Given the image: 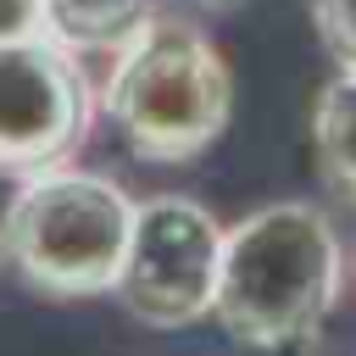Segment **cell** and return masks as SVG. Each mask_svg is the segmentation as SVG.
Wrapping results in <instances>:
<instances>
[{
  "instance_id": "obj_1",
  "label": "cell",
  "mask_w": 356,
  "mask_h": 356,
  "mask_svg": "<svg viewBox=\"0 0 356 356\" xmlns=\"http://www.w3.org/2000/svg\"><path fill=\"white\" fill-rule=\"evenodd\" d=\"M345 284V250L312 200H273L222 234L211 317L245 350H289L323 328Z\"/></svg>"
},
{
  "instance_id": "obj_7",
  "label": "cell",
  "mask_w": 356,
  "mask_h": 356,
  "mask_svg": "<svg viewBox=\"0 0 356 356\" xmlns=\"http://www.w3.org/2000/svg\"><path fill=\"white\" fill-rule=\"evenodd\" d=\"M312 145H317V167L323 184L339 189L356 206V72H339L312 111Z\"/></svg>"
},
{
  "instance_id": "obj_6",
  "label": "cell",
  "mask_w": 356,
  "mask_h": 356,
  "mask_svg": "<svg viewBox=\"0 0 356 356\" xmlns=\"http://www.w3.org/2000/svg\"><path fill=\"white\" fill-rule=\"evenodd\" d=\"M150 17L156 0H39V33L72 50L78 61L128 50Z\"/></svg>"
},
{
  "instance_id": "obj_8",
  "label": "cell",
  "mask_w": 356,
  "mask_h": 356,
  "mask_svg": "<svg viewBox=\"0 0 356 356\" xmlns=\"http://www.w3.org/2000/svg\"><path fill=\"white\" fill-rule=\"evenodd\" d=\"M306 6H312V28L323 50L334 56V67L356 72V0H306Z\"/></svg>"
},
{
  "instance_id": "obj_9",
  "label": "cell",
  "mask_w": 356,
  "mask_h": 356,
  "mask_svg": "<svg viewBox=\"0 0 356 356\" xmlns=\"http://www.w3.org/2000/svg\"><path fill=\"white\" fill-rule=\"evenodd\" d=\"M39 28V0H0V39L33 33Z\"/></svg>"
},
{
  "instance_id": "obj_2",
  "label": "cell",
  "mask_w": 356,
  "mask_h": 356,
  "mask_svg": "<svg viewBox=\"0 0 356 356\" xmlns=\"http://www.w3.org/2000/svg\"><path fill=\"white\" fill-rule=\"evenodd\" d=\"M100 106L134 156L178 167L222 139L234 111V78L195 22L156 11L139 39L111 56Z\"/></svg>"
},
{
  "instance_id": "obj_5",
  "label": "cell",
  "mask_w": 356,
  "mask_h": 356,
  "mask_svg": "<svg viewBox=\"0 0 356 356\" xmlns=\"http://www.w3.org/2000/svg\"><path fill=\"white\" fill-rule=\"evenodd\" d=\"M95 122V83L72 50L56 39L11 33L0 39V172L33 178L67 167Z\"/></svg>"
},
{
  "instance_id": "obj_3",
  "label": "cell",
  "mask_w": 356,
  "mask_h": 356,
  "mask_svg": "<svg viewBox=\"0 0 356 356\" xmlns=\"http://www.w3.org/2000/svg\"><path fill=\"white\" fill-rule=\"evenodd\" d=\"M134 195L83 167H50L17 184L0 217V256L50 300L111 295L134 234Z\"/></svg>"
},
{
  "instance_id": "obj_4",
  "label": "cell",
  "mask_w": 356,
  "mask_h": 356,
  "mask_svg": "<svg viewBox=\"0 0 356 356\" xmlns=\"http://www.w3.org/2000/svg\"><path fill=\"white\" fill-rule=\"evenodd\" d=\"M222 234L228 228L189 195L139 200L111 295L145 328H189L211 317L217 273H222Z\"/></svg>"
}]
</instances>
